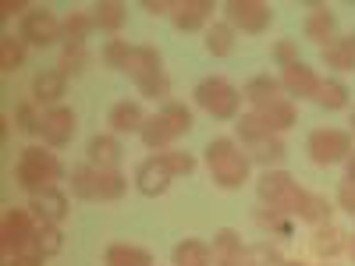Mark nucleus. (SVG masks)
<instances>
[{
	"label": "nucleus",
	"instance_id": "1",
	"mask_svg": "<svg viewBox=\"0 0 355 266\" xmlns=\"http://www.w3.org/2000/svg\"><path fill=\"white\" fill-rule=\"evenodd\" d=\"M256 188H259V199L266 202V210H277L284 217H299L306 224H323V220L331 224L327 199L306 192L288 170H263Z\"/></svg>",
	"mask_w": 355,
	"mask_h": 266
},
{
	"label": "nucleus",
	"instance_id": "2",
	"mask_svg": "<svg viewBox=\"0 0 355 266\" xmlns=\"http://www.w3.org/2000/svg\"><path fill=\"white\" fill-rule=\"evenodd\" d=\"M15 177H18V185L25 192L40 195V192L57 188V181L64 177V167H61V160H57L50 150H43V145H28V150H21Z\"/></svg>",
	"mask_w": 355,
	"mask_h": 266
},
{
	"label": "nucleus",
	"instance_id": "3",
	"mask_svg": "<svg viewBox=\"0 0 355 266\" xmlns=\"http://www.w3.org/2000/svg\"><path fill=\"white\" fill-rule=\"evenodd\" d=\"M206 167L217 188H242L249 181V153H242L231 139H214L206 145Z\"/></svg>",
	"mask_w": 355,
	"mask_h": 266
},
{
	"label": "nucleus",
	"instance_id": "4",
	"mask_svg": "<svg viewBox=\"0 0 355 266\" xmlns=\"http://www.w3.org/2000/svg\"><path fill=\"white\" fill-rule=\"evenodd\" d=\"M234 128H239V135H242V145H245L249 160L270 167V163H281L288 157V150H284V142L277 139V132L266 128L256 114H242L239 121H234Z\"/></svg>",
	"mask_w": 355,
	"mask_h": 266
},
{
	"label": "nucleus",
	"instance_id": "5",
	"mask_svg": "<svg viewBox=\"0 0 355 266\" xmlns=\"http://www.w3.org/2000/svg\"><path fill=\"white\" fill-rule=\"evenodd\" d=\"M128 75L139 85V93L150 96V100H164L171 93V82L164 75V61L153 46H135L132 61H128Z\"/></svg>",
	"mask_w": 355,
	"mask_h": 266
},
{
	"label": "nucleus",
	"instance_id": "6",
	"mask_svg": "<svg viewBox=\"0 0 355 266\" xmlns=\"http://www.w3.org/2000/svg\"><path fill=\"white\" fill-rule=\"evenodd\" d=\"M196 103L210 117H217V121H234V117H239V107H242V93L227 78L214 75V78H202L196 85Z\"/></svg>",
	"mask_w": 355,
	"mask_h": 266
},
{
	"label": "nucleus",
	"instance_id": "7",
	"mask_svg": "<svg viewBox=\"0 0 355 266\" xmlns=\"http://www.w3.org/2000/svg\"><path fill=\"white\" fill-rule=\"evenodd\" d=\"M36 234H40V224L28 210H8L4 213V227H0V242H4V252L8 256H18V252H33L36 249Z\"/></svg>",
	"mask_w": 355,
	"mask_h": 266
},
{
	"label": "nucleus",
	"instance_id": "8",
	"mask_svg": "<svg viewBox=\"0 0 355 266\" xmlns=\"http://www.w3.org/2000/svg\"><path fill=\"white\" fill-rule=\"evenodd\" d=\"M309 157L320 167H331L352 157V135L341 128H316L309 135Z\"/></svg>",
	"mask_w": 355,
	"mask_h": 266
},
{
	"label": "nucleus",
	"instance_id": "9",
	"mask_svg": "<svg viewBox=\"0 0 355 266\" xmlns=\"http://www.w3.org/2000/svg\"><path fill=\"white\" fill-rule=\"evenodd\" d=\"M224 15H227L231 28H242V33H249V36L266 33L270 21H274L270 4H263V0H231V4H224Z\"/></svg>",
	"mask_w": 355,
	"mask_h": 266
},
{
	"label": "nucleus",
	"instance_id": "10",
	"mask_svg": "<svg viewBox=\"0 0 355 266\" xmlns=\"http://www.w3.org/2000/svg\"><path fill=\"white\" fill-rule=\"evenodd\" d=\"M28 46H53L57 39H64V21L46 8H36L21 18V33H18Z\"/></svg>",
	"mask_w": 355,
	"mask_h": 266
},
{
	"label": "nucleus",
	"instance_id": "11",
	"mask_svg": "<svg viewBox=\"0 0 355 266\" xmlns=\"http://www.w3.org/2000/svg\"><path fill=\"white\" fill-rule=\"evenodd\" d=\"M40 135H43L46 145H53V150H64V145L75 139V110L71 107H50L43 114Z\"/></svg>",
	"mask_w": 355,
	"mask_h": 266
},
{
	"label": "nucleus",
	"instance_id": "12",
	"mask_svg": "<svg viewBox=\"0 0 355 266\" xmlns=\"http://www.w3.org/2000/svg\"><path fill=\"white\" fill-rule=\"evenodd\" d=\"M171 181H174V174H171V167L164 163V157H160V153H157V157H150V160H142V163H139V170H135V188H139L146 199L164 195V192L171 188Z\"/></svg>",
	"mask_w": 355,
	"mask_h": 266
},
{
	"label": "nucleus",
	"instance_id": "13",
	"mask_svg": "<svg viewBox=\"0 0 355 266\" xmlns=\"http://www.w3.org/2000/svg\"><path fill=\"white\" fill-rule=\"evenodd\" d=\"M210 18H214L210 0H178L171 8V21H174V28H182V33H196V28H202Z\"/></svg>",
	"mask_w": 355,
	"mask_h": 266
},
{
	"label": "nucleus",
	"instance_id": "14",
	"mask_svg": "<svg viewBox=\"0 0 355 266\" xmlns=\"http://www.w3.org/2000/svg\"><path fill=\"white\" fill-rule=\"evenodd\" d=\"M320 75L309 68V64H291V68H284V75H281V85H284V93H291V96H299V100H316V89H320Z\"/></svg>",
	"mask_w": 355,
	"mask_h": 266
},
{
	"label": "nucleus",
	"instance_id": "15",
	"mask_svg": "<svg viewBox=\"0 0 355 266\" xmlns=\"http://www.w3.org/2000/svg\"><path fill=\"white\" fill-rule=\"evenodd\" d=\"M33 217H36V224L43 227V224H61L64 217H68V195L64 192H57V188H50V192H40V195H33Z\"/></svg>",
	"mask_w": 355,
	"mask_h": 266
},
{
	"label": "nucleus",
	"instance_id": "16",
	"mask_svg": "<svg viewBox=\"0 0 355 266\" xmlns=\"http://www.w3.org/2000/svg\"><path fill=\"white\" fill-rule=\"evenodd\" d=\"M107 125H110L117 135H132V132H142L146 114H142V107H139L135 100H121V103H114V107H110Z\"/></svg>",
	"mask_w": 355,
	"mask_h": 266
},
{
	"label": "nucleus",
	"instance_id": "17",
	"mask_svg": "<svg viewBox=\"0 0 355 266\" xmlns=\"http://www.w3.org/2000/svg\"><path fill=\"white\" fill-rule=\"evenodd\" d=\"M85 157L96 170H117V163H121V142H117L114 135H96L93 142H89Z\"/></svg>",
	"mask_w": 355,
	"mask_h": 266
},
{
	"label": "nucleus",
	"instance_id": "18",
	"mask_svg": "<svg viewBox=\"0 0 355 266\" xmlns=\"http://www.w3.org/2000/svg\"><path fill=\"white\" fill-rule=\"evenodd\" d=\"M334 25H338V18L331 15L327 4H313V11L306 18V39L320 43V50H323L327 43H334Z\"/></svg>",
	"mask_w": 355,
	"mask_h": 266
},
{
	"label": "nucleus",
	"instance_id": "19",
	"mask_svg": "<svg viewBox=\"0 0 355 266\" xmlns=\"http://www.w3.org/2000/svg\"><path fill=\"white\" fill-rule=\"evenodd\" d=\"M284 93V85H281V78H270V75H256L249 85H245V100L256 107V110H263V107H270V103H277V100H284L281 96Z\"/></svg>",
	"mask_w": 355,
	"mask_h": 266
},
{
	"label": "nucleus",
	"instance_id": "20",
	"mask_svg": "<svg viewBox=\"0 0 355 266\" xmlns=\"http://www.w3.org/2000/svg\"><path fill=\"white\" fill-rule=\"evenodd\" d=\"M214 263L217 266H242V252H245V245H242V238L234 234L231 227H224V231H217V238H214Z\"/></svg>",
	"mask_w": 355,
	"mask_h": 266
},
{
	"label": "nucleus",
	"instance_id": "21",
	"mask_svg": "<svg viewBox=\"0 0 355 266\" xmlns=\"http://www.w3.org/2000/svg\"><path fill=\"white\" fill-rule=\"evenodd\" d=\"M323 64L334 68V71H355V36H345V39H334L320 50Z\"/></svg>",
	"mask_w": 355,
	"mask_h": 266
},
{
	"label": "nucleus",
	"instance_id": "22",
	"mask_svg": "<svg viewBox=\"0 0 355 266\" xmlns=\"http://www.w3.org/2000/svg\"><path fill=\"white\" fill-rule=\"evenodd\" d=\"M103 266H153V256L139 249V245H128V242H114L107 252H103Z\"/></svg>",
	"mask_w": 355,
	"mask_h": 266
},
{
	"label": "nucleus",
	"instance_id": "23",
	"mask_svg": "<svg viewBox=\"0 0 355 266\" xmlns=\"http://www.w3.org/2000/svg\"><path fill=\"white\" fill-rule=\"evenodd\" d=\"M68 89V78L61 71H40L33 78V100L36 103H57Z\"/></svg>",
	"mask_w": 355,
	"mask_h": 266
},
{
	"label": "nucleus",
	"instance_id": "24",
	"mask_svg": "<svg viewBox=\"0 0 355 266\" xmlns=\"http://www.w3.org/2000/svg\"><path fill=\"white\" fill-rule=\"evenodd\" d=\"M139 135H142V142L150 145V150H157V153H164L167 145L178 139V135H174V128L167 125V117H164V114L146 117V125H142V132H139Z\"/></svg>",
	"mask_w": 355,
	"mask_h": 266
},
{
	"label": "nucleus",
	"instance_id": "25",
	"mask_svg": "<svg viewBox=\"0 0 355 266\" xmlns=\"http://www.w3.org/2000/svg\"><path fill=\"white\" fill-rule=\"evenodd\" d=\"M174 266H214V249L199 238H185L174 249Z\"/></svg>",
	"mask_w": 355,
	"mask_h": 266
},
{
	"label": "nucleus",
	"instance_id": "26",
	"mask_svg": "<svg viewBox=\"0 0 355 266\" xmlns=\"http://www.w3.org/2000/svg\"><path fill=\"white\" fill-rule=\"evenodd\" d=\"M252 114H256L270 132H288V128H295V107H291L288 100H277V103L263 107V110H252Z\"/></svg>",
	"mask_w": 355,
	"mask_h": 266
},
{
	"label": "nucleus",
	"instance_id": "27",
	"mask_svg": "<svg viewBox=\"0 0 355 266\" xmlns=\"http://www.w3.org/2000/svg\"><path fill=\"white\" fill-rule=\"evenodd\" d=\"M93 18H96V28L121 33L125 21H128V11H125V4H117V0H100V4L93 8Z\"/></svg>",
	"mask_w": 355,
	"mask_h": 266
},
{
	"label": "nucleus",
	"instance_id": "28",
	"mask_svg": "<svg viewBox=\"0 0 355 266\" xmlns=\"http://www.w3.org/2000/svg\"><path fill=\"white\" fill-rule=\"evenodd\" d=\"M341 249H348V234L345 231H338L334 224L316 227V234H313V252L316 256H338Z\"/></svg>",
	"mask_w": 355,
	"mask_h": 266
},
{
	"label": "nucleus",
	"instance_id": "29",
	"mask_svg": "<svg viewBox=\"0 0 355 266\" xmlns=\"http://www.w3.org/2000/svg\"><path fill=\"white\" fill-rule=\"evenodd\" d=\"M25 50H28V43L21 36H4L0 39V71L4 75L18 71L25 64Z\"/></svg>",
	"mask_w": 355,
	"mask_h": 266
},
{
	"label": "nucleus",
	"instance_id": "30",
	"mask_svg": "<svg viewBox=\"0 0 355 266\" xmlns=\"http://www.w3.org/2000/svg\"><path fill=\"white\" fill-rule=\"evenodd\" d=\"M316 103L323 110H345L348 107V85L334 82V78H323L320 89H316Z\"/></svg>",
	"mask_w": 355,
	"mask_h": 266
},
{
	"label": "nucleus",
	"instance_id": "31",
	"mask_svg": "<svg viewBox=\"0 0 355 266\" xmlns=\"http://www.w3.org/2000/svg\"><path fill=\"white\" fill-rule=\"evenodd\" d=\"M128 192V177L121 170H96V199H121Z\"/></svg>",
	"mask_w": 355,
	"mask_h": 266
},
{
	"label": "nucleus",
	"instance_id": "32",
	"mask_svg": "<svg viewBox=\"0 0 355 266\" xmlns=\"http://www.w3.org/2000/svg\"><path fill=\"white\" fill-rule=\"evenodd\" d=\"M242 266H288V259L274 249V245H266V242H256L242 252Z\"/></svg>",
	"mask_w": 355,
	"mask_h": 266
},
{
	"label": "nucleus",
	"instance_id": "33",
	"mask_svg": "<svg viewBox=\"0 0 355 266\" xmlns=\"http://www.w3.org/2000/svg\"><path fill=\"white\" fill-rule=\"evenodd\" d=\"M206 50H210L214 57H227L234 50V28L227 21L210 25V28H206Z\"/></svg>",
	"mask_w": 355,
	"mask_h": 266
},
{
	"label": "nucleus",
	"instance_id": "34",
	"mask_svg": "<svg viewBox=\"0 0 355 266\" xmlns=\"http://www.w3.org/2000/svg\"><path fill=\"white\" fill-rule=\"evenodd\" d=\"M71 195L96 199V167L93 163H82V167L71 170Z\"/></svg>",
	"mask_w": 355,
	"mask_h": 266
},
{
	"label": "nucleus",
	"instance_id": "35",
	"mask_svg": "<svg viewBox=\"0 0 355 266\" xmlns=\"http://www.w3.org/2000/svg\"><path fill=\"white\" fill-rule=\"evenodd\" d=\"M96 28V18L93 15H82V11H75V15H68L64 18V43H85V36Z\"/></svg>",
	"mask_w": 355,
	"mask_h": 266
},
{
	"label": "nucleus",
	"instance_id": "36",
	"mask_svg": "<svg viewBox=\"0 0 355 266\" xmlns=\"http://www.w3.org/2000/svg\"><path fill=\"white\" fill-rule=\"evenodd\" d=\"M64 249V234H61V224H43L40 227V234H36V252L40 256H57Z\"/></svg>",
	"mask_w": 355,
	"mask_h": 266
},
{
	"label": "nucleus",
	"instance_id": "37",
	"mask_svg": "<svg viewBox=\"0 0 355 266\" xmlns=\"http://www.w3.org/2000/svg\"><path fill=\"white\" fill-rule=\"evenodd\" d=\"M132 53H135V46H128V39H110L103 46V64L107 68H117V71H128Z\"/></svg>",
	"mask_w": 355,
	"mask_h": 266
},
{
	"label": "nucleus",
	"instance_id": "38",
	"mask_svg": "<svg viewBox=\"0 0 355 266\" xmlns=\"http://www.w3.org/2000/svg\"><path fill=\"white\" fill-rule=\"evenodd\" d=\"M85 64H89L85 43H68V46H64V53H61V64H57V71H61V75L68 78V75H78Z\"/></svg>",
	"mask_w": 355,
	"mask_h": 266
},
{
	"label": "nucleus",
	"instance_id": "39",
	"mask_svg": "<svg viewBox=\"0 0 355 266\" xmlns=\"http://www.w3.org/2000/svg\"><path fill=\"white\" fill-rule=\"evenodd\" d=\"M160 114L167 117V125L174 128V135H185V132H192V110H189V107H182V103H167Z\"/></svg>",
	"mask_w": 355,
	"mask_h": 266
},
{
	"label": "nucleus",
	"instance_id": "40",
	"mask_svg": "<svg viewBox=\"0 0 355 266\" xmlns=\"http://www.w3.org/2000/svg\"><path fill=\"white\" fill-rule=\"evenodd\" d=\"M15 125H18V132H25V135H36L40 125H43V117L36 114L33 103H18V107H15Z\"/></svg>",
	"mask_w": 355,
	"mask_h": 266
},
{
	"label": "nucleus",
	"instance_id": "41",
	"mask_svg": "<svg viewBox=\"0 0 355 266\" xmlns=\"http://www.w3.org/2000/svg\"><path fill=\"white\" fill-rule=\"evenodd\" d=\"M160 157H164V163L171 167V174H174V177H178V174H192V170H196V157H192V153H182V150H164Z\"/></svg>",
	"mask_w": 355,
	"mask_h": 266
},
{
	"label": "nucleus",
	"instance_id": "42",
	"mask_svg": "<svg viewBox=\"0 0 355 266\" xmlns=\"http://www.w3.org/2000/svg\"><path fill=\"white\" fill-rule=\"evenodd\" d=\"M256 224H259V227L277 231L281 238H288V234H291V224H288V220H284V213H277V210H270V213H256Z\"/></svg>",
	"mask_w": 355,
	"mask_h": 266
},
{
	"label": "nucleus",
	"instance_id": "43",
	"mask_svg": "<svg viewBox=\"0 0 355 266\" xmlns=\"http://www.w3.org/2000/svg\"><path fill=\"white\" fill-rule=\"evenodd\" d=\"M274 57H277V64H281V68L299 64V50H295V43H291V39L277 43V46H274Z\"/></svg>",
	"mask_w": 355,
	"mask_h": 266
},
{
	"label": "nucleus",
	"instance_id": "44",
	"mask_svg": "<svg viewBox=\"0 0 355 266\" xmlns=\"http://www.w3.org/2000/svg\"><path fill=\"white\" fill-rule=\"evenodd\" d=\"M338 202H341V210H348L355 217V181H345L338 188Z\"/></svg>",
	"mask_w": 355,
	"mask_h": 266
},
{
	"label": "nucleus",
	"instance_id": "45",
	"mask_svg": "<svg viewBox=\"0 0 355 266\" xmlns=\"http://www.w3.org/2000/svg\"><path fill=\"white\" fill-rule=\"evenodd\" d=\"M15 15H21V18L28 15V4H25V0H4V4H0V18H4V21L15 18Z\"/></svg>",
	"mask_w": 355,
	"mask_h": 266
},
{
	"label": "nucleus",
	"instance_id": "46",
	"mask_svg": "<svg viewBox=\"0 0 355 266\" xmlns=\"http://www.w3.org/2000/svg\"><path fill=\"white\" fill-rule=\"evenodd\" d=\"M43 259H46V256H40V252L33 249V252H18V256H11L8 266H43Z\"/></svg>",
	"mask_w": 355,
	"mask_h": 266
},
{
	"label": "nucleus",
	"instance_id": "47",
	"mask_svg": "<svg viewBox=\"0 0 355 266\" xmlns=\"http://www.w3.org/2000/svg\"><path fill=\"white\" fill-rule=\"evenodd\" d=\"M142 8L150 11V15H171V8H174V4H167V0H146Z\"/></svg>",
	"mask_w": 355,
	"mask_h": 266
},
{
	"label": "nucleus",
	"instance_id": "48",
	"mask_svg": "<svg viewBox=\"0 0 355 266\" xmlns=\"http://www.w3.org/2000/svg\"><path fill=\"white\" fill-rule=\"evenodd\" d=\"M348 181H355V153L348 157Z\"/></svg>",
	"mask_w": 355,
	"mask_h": 266
},
{
	"label": "nucleus",
	"instance_id": "49",
	"mask_svg": "<svg viewBox=\"0 0 355 266\" xmlns=\"http://www.w3.org/2000/svg\"><path fill=\"white\" fill-rule=\"evenodd\" d=\"M348 256L355 259V238H348Z\"/></svg>",
	"mask_w": 355,
	"mask_h": 266
},
{
	"label": "nucleus",
	"instance_id": "50",
	"mask_svg": "<svg viewBox=\"0 0 355 266\" xmlns=\"http://www.w3.org/2000/svg\"><path fill=\"white\" fill-rule=\"evenodd\" d=\"M288 266H309V263H288Z\"/></svg>",
	"mask_w": 355,
	"mask_h": 266
},
{
	"label": "nucleus",
	"instance_id": "51",
	"mask_svg": "<svg viewBox=\"0 0 355 266\" xmlns=\"http://www.w3.org/2000/svg\"><path fill=\"white\" fill-rule=\"evenodd\" d=\"M352 128H355V114H352Z\"/></svg>",
	"mask_w": 355,
	"mask_h": 266
}]
</instances>
